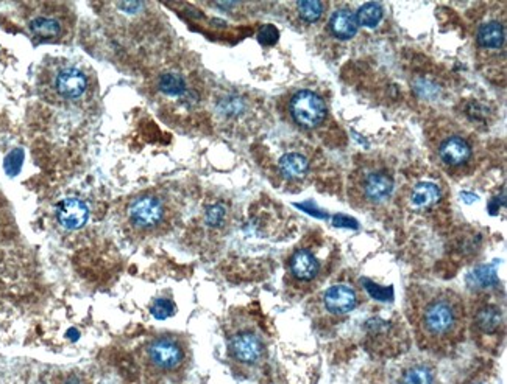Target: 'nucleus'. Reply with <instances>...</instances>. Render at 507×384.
Instances as JSON below:
<instances>
[{
  "instance_id": "4",
  "label": "nucleus",
  "mask_w": 507,
  "mask_h": 384,
  "mask_svg": "<svg viewBox=\"0 0 507 384\" xmlns=\"http://www.w3.org/2000/svg\"><path fill=\"white\" fill-rule=\"evenodd\" d=\"M230 358L243 369H253L264 361L266 343L262 334L250 323H241L228 334Z\"/></svg>"
},
{
  "instance_id": "11",
  "label": "nucleus",
  "mask_w": 507,
  "mask_h": 384,
  "mask_svg": "<svg viewBox=\"0 0 507 384\" xmlns=\"http://www.w3.org/2000/svg\"><path fill=\"white\" fill-rule=\"evenodd\" d=\"M89 209L79 198H66L57 207V220L64 229L77 231L88 223Z\"/></svg>"
},
{
  "instance_id": "7",
  "label": "nucleus",
  "mask_w": 507,
  "mask_h": 384,
  "mask_svg": "<svg viewBox=\"0 0 507 384\" xmlns=\"http://www.w3.org/2000/svg\"><path fill=\"white\" fill-rule=\"evenodd\" d=\"M147 359L157 370L172 372L181 367L186 350L174 336H158L147 347Z\"/></svg>"
},
{
  "instance_id": "28",
  "label": "nucleus",
  "mask_w": 507,
  "mask_h": 384,
  "mask_svg": "<svg viewBox=\"0 0 507 384\" xmlns=\"http://www.w3.org/2000/svg\"><path fill=\"white\" fill-rule=\"evenodd\" d=\"M475 384H484V383H475Z\"/></svg>"
},
{
  "instance_id": "6",
  "label": "nucleus",
  "mask_w": 507,
  "mask_h": 384,
  "mask_svg": "<svg viewBox=\"0 0 507 384\" xmlns=\"http://www.w3.org/2000/svg\"><path fill=\"white\" fill-rule=\"evenodd\" d=\"M435 151L439 160L451 170H461L473 160V147L467 137L457 131H442V136L437 137Z\"/></svg>"
},
{
  "instance_id": "22",
  "label": "nucleus",
  "mask_w": 507,
  "mask_h": 384,
  "mask_svg": "<svg viewBox=\"0 0 507 384\" xmlns=\"http://www.w3.org/2000/svg\"><path fill=\"white\" fill-rule=\"evenodd\" d=\"M297 8H298V16H300L304 22L312 23V22H317L321 17V14H324L325 3L317 2V0H309V2H298Z\"/></svg>"
},
{
  "instance_id": "21",
  "label": "nucleus",
  "mask_w": 507,
  "mask_h": 384,
  "mask_svg": "<svg viewBox=\"0 0 507 384\" xmlns=\"http://www.w3.org/2000/svg\"><path fill=\"white\" fill-rule=\"evenodd\" d=\"M383 16H384V10L378 2H368V3H364L362 7L357 10L356 19H357V23H359V27L373 28V27H377L381 21H383Z\"/></svg>"
},
{
  "instance_id": "23",
  "label": "nucleus",
  "mask_w": 507,
  "mask_h": 384,
  "mask_svg": "<svg viewBox=\"0 0 507 384\" xmlns=\"http://www.w3.org/2000/svg\"><path fill=\"white\" fill-rule=\"evenodd\" d=\"M150 313L155 319L164 321L175 313V305L174 302L167 301V299H158V301H155V303L152 305Z\"/></svg>"
},
{
  "instance_id": "13",
  "label": "nucleus",
  "mask_w": 507,
  "mask_h": 384,
  "mask_svg": "<svg viewBox=\"0 0 507 384\" xmlns=\"http://www.w3.org/2000/svg\"><path fill=\"white\" fill-rule=\"evenodd\" d=\"M330 30L337 39L348 41L351 38H355L357 30H359L356 13H353V11L348 8L334 11L330 19Z\"/></svg>"
},
{
  "instance_id": "1",
  "label": "nucleus",
  "mask_w": 507,
  "mask_h": 384,
  "mask_svg": "<svg viewBox=\"0 0 507 384\" xmlns=\"http://www.w3.org/2000/svg\"><path fill=\"white\" fill-rule=\"evenodd\" d=\"M408 316L417 341L429 350H448L465 333V307L450 288L415 285L408 292Z\"/></svg>"
},
{
  "instance_id": "16",
  "label": "nucleus",
  "mask_w": 507,
  "mask_h": 384,
  "mask_svg": "<svg viewBox=\"0 0 507 384\" xmlns=\"http://www.w3.org/2000/svg\"><path fill=\"white\" fill-rule=\"evenodd\" d=\"M217 114L225 120H237L248 111V100L237 94H226L217 101Z\"/></svg>"
},
{
  "instance_id": "12",
  "label": "nucleus",
  "mask_w": 507,
  "mask_h": 384,
  "mask_svg": "<svg viewBox=\"0 0 507 384\" xmlns=\"http://www.w3.org/2000/svg\"><path fill=\"white\" fill-rule=\"evenodd\" d=\"M435 370L425 361H412L403 365L397 384H435Z\"/></svg>"
},
{
  "instance_id": "17",
  "label": "nucleus",
  "mask_w": 507,
  "mask_h": 384,
  "mask_svg": "<svg viewBox=\"0 0 507 384\" xmlns=\"http://www.w3.org/2000/svg\"><path fill=\"white\" fill-rule=\"evenodd\" d=\"M279 171L288 179H301L308 175L309 160L300 153H288L279 159Z\"/></svg>"
},
{
  "instance_id": "24",
  "label": "nucleus",
  "mask_w": 507,
  "mask_h": 384,
  "mask_svg": "<svg viewBox=\"0 0 507 384\" xmlns=\"http://www.w3.org/2000/svg\"><path fill=\"white\" fill-rule=\"evenodd\" d=\"M22 162H23V151H22V149L21 148L13 149V151H11L7 156V158H5V162H3L5 171H7L10 176H16L17 173L21 171Z\"/></svg>"
},
{
  "instance_id": "5",
  "label": "nucleus",
  "mask_w": 507,
  "mask_h": 384,
  "mask_svg": "<svg viewBox=\"0 0 507 384\" xmlns=\"http://www.w3.org/2000/svg\"><path fill=\"white\" fill-rule=\"evenodd\" d=\"M326 105L324 98L312 91L303 89L290 97L289 114L294 122L304 129H314L325 122Z\"/></svg>"
},
{
  "instance_id": "14",
  "label": "nucleus",
  "mask_w": 507,
  "mask_h": 384,
  "mask_svg": "<svg viewBox=\"0 0 507 384\" xmlns=\"http://www.w3.org/2000/svg\"><path fill=\"white\" fill-rule=\"evenodd\" d=\"M442 193L440 189L433 182H419L410 189L409 204L415 210H426L434 207L440 201Z\"/></svg>"
},
{
  "instance_id": "20",
  "label": "nucleus",
  "mask_w": 507,
  "mask_h": 384,
  "mask_svg": "<svg viewBox=\"0 0 507 384\" xmlns=\"http://www.w3.org/2000/svg\"><path fill=\"white\" fill-rule=\"evenodd\" d=\"M158 87L167 97H181L186 92V81L177 72H166L159 76Z\"/></svg>"
},
{
  "instance_id": "2",
  "label": "nucleus",
  "mask_w": 507,
  "mask_h": 384,
  "mask_svg": "<svg viewBox=\"0 0 507 384\" xmlns=\"http://www.w3.org/2000/svg\"><path fill=\"white\" fill-rule=\"evenodd\" d=\"M88 89V75L74 64L64 61L52 63L41 74V95L52 103H74L85 97Z\"/></svg>"
},
{
  "instance_id": "3",
  "label": "nucleus",
  "mask_w": 507,
  "mask_h": 384,
  "mask_svg": "<svg viewBox=\"0 0 507 384\" xmlns=\"http://www.w3.org/2000/svg\"><path fill=\"white\" fill-rule=\"evenodd\" d=\"M392 173L379 162L368 160L357 168L350 179V198L355 206L378 207L393 193Z\"/></svg>"
},
{
  "instance_id": "9",
  "label": "nucleus",
  "mask_w": 507,
  "mask_h": 384,
  "mask_svg": "<svg viewBox=\"0 0 507 384\" xmlns=\"http://www.w3.org/2000/svg\"><path fill=\"white\" fill-rule=\"evenodd\" d=\"M359 292L350 284H337L328 288L321 294V310L326 314L334 317H342L351 313L359 305Z\"/></svg>"
},
{
  "instance_id": "19",
  "label": "nucleus",
  "mask_w": 507,
  "mask_h": 384,
  "mask_svg": "<svg viewBox=\"0 0 507 384\" xmlns=\"http://www.w3.org/2000/svg\"><path fill=\"white\" fill-rule=\"evenodd\" d=\"M501 321H503V314H501V310L495 307V305H484L476 313V326L487 334L497 332Z\"/></svg>"
},
{
  "instance_id": "25",
  "label": "nucleus",
  "mask_w": 507,
  "mask_h": 384,
  "mask_svg": "<svg viewBox=\"0 0 507 384\" xmlns=\"http://www.w3.org/2000/svg\"><path fill=\"white\" fill-rule=\"evenodd\" d=\"M225 217L226 210L223 206H220V204H214V206L206 210V223L212 227L222 224L225 221Z\"/></svg>"
},
{
  "instance_id": "26",
  "label": "nucleus",
  "mask_w": 507,
  "mask_h": 384,
  "mask_svg": "<svg viewBox=\"0 0 507 384\" xmlns=\"http://www.w3.org/2000/svg\"><path fill=\"white\" fill-rule=\"evenodd\" d=\"M258 41L262 45H273L278 41V30L273 25H264L259 30Z\"/></svg>"
},
{
  "instance_id": "15",
  "label": "nucleus",
  "mask_w": 507,
  "mask_h": 384,
  "mask_svg": "<svg viewBox=\"0 0 507 384\" xmlns=\"http://www.w3.org/2000/svg\"><path fill=\"white\" fill-rule=\"evenodd\" d=\"M478 45L486 50H499L504 45V25L498 21H487L478 30Z\"/></svg>"
},
{
  "instance_id": "27",
  "label": "nucleus",
  "mask_w": 507,
  "mask_h": 384,
  "mask_svg": "<svg viewBox=\"0 0 507 384\" xmlns=\"http://www.w3.org/2000/svg\"><path fill=\"white\" fill-rule=\"evenodd\" d=\"M117 7L121 10H123L125 13L133 14V13H136L135 10L142 8V7H144V3H141V2H122V3H117Z\"/></svg>"
},
{
  "instance_id": "8",
  "label": "nucleus",
  "mask_w": 507,
  "mask_h": 384,
  "mask_svg": "<svg viewBox=\"0 0 507 384\" xmlns=\"http://www.w3.org/2000/svg\"><path fill=\"white\" fill-rule=\"evenodd\" d=\"M130 223L141 231H153L164 223L167 207L159 196L142 195L128 206Z\"/></svg>"
},
{
  "instance_id": "10",
  "label": "nucleus",
  "mask_w": 507,
  "mask_h": 384,
  "mask_svg": "<svg viewBox=\"0 0 507 384\" xmlns=\"http://www.w3.org/2000/svg\"><path fill=\"white\" fill-rule=\"evenodd\" d=\"M320 262L312 250L306 248L297 249L289 259L290 277L297 284H312L320 275Z\"/></svg>"
},
{
  "instance_id": "18",
  "label": "nucleus",
  "mask_w": 507,
  "mask_h": 384,
  "mask_svg": "<svg viewBox=\"0 0 507 384\" xmlns=\"http://www.w3.org/2000/svg\"><path fill=\"white\" fill-rule=\"evenodd\" d=\"M28 28L34 38H38L41 41L57 39L58 36L63 33L61 22L49 16L34 17V19L28 23Z\"/></svg>"
}]
</instances>
